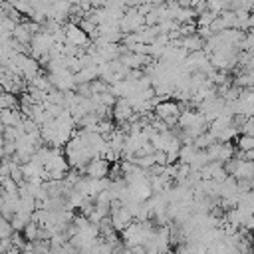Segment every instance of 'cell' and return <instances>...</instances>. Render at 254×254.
<instances>
[{
    "instance_id": "obj_19",
    "label": "cell",
    "mask_w": 254,
    "mask_h": 254,
    "mask_svg": "<svg viewBox=\"0 0 254 254\" xmlns=\"http://www.w3.org/2000/svg\"><path fill=\"white\" fill-rule=\"evenodd\" d=\"M4 157H12L16 153V141H4Z\"/></svg>"
},
{
    "instance_id": "obj_14",
    "label": "cell",
    "mask_w": 254,
    "mask_h": 254,
    "mask_svg": "<svg viewBox=\"0 0 254 254\" xmlns=\"http://www.w3.org/2000/svg\"><path fill=\"white\" fill-rule=\"evenodd\" d=\"M236 147H238V151L254 149V135H244V133H240V135L236 137Z\"/></svg>"
},
{
    "instance_id": "obj_10",
    "label": "cell",
    "mask_w": 254,
    "mask_h": 254,
    "mask_svg": "<svg viewBox=\"0 0 254 254\" xmlns=\"http://www.w3.org/2000/svg\"><path fill=\"white\" fill-rule=\"evenodd\" d=\"M12 36H14L18 42H22V44H30V42H32V38H34V34L28 30L26 22H18V24H16V28L12 30Z\"/></svg>"
},
{
    "instance_id": "obj_21",
    "label": "cell",
    "mask_w": 254,
    "mask_h": 254,
    "mask_svg": "<svg viewBox=\"0 0 254 254\" xmlns=\"http://www.w3.org/2000/svg\"><path fill=\"white\" fill-rule=\"evenodd\" d=\"M250 12H254V0L250 2Z\"/></svg>"
},
{
    "instance_id": "obj_16",
    "label": "cell",
    "mask_w": 254,
    "mask_h": 254,
    "mask_svg": "<svg viewBox=\"0 0 254 254\" xmlns=\"http://www.w3.org/2000/svg\"><path fill=\"white\" fill-rule=\"evenodd\" d=\"M216 16H218V14H214L212 10H204V12H200V14L196 16V26H210Z\"/></svg>"
},
{
    "instance_id": "obj_2",
    "label": "cell",
    "mask_w": 254,
    "mask_h": 254,
    "mask_svg": "<svg viewBox=\"0 0 254 254\" xmlns=\"http://www.w3.org/2000/svg\"><path fill=\"white\" fill-rule=\"evenodd\" d=\"M64 30H65V42H69V44H75V46H79V48H87L89 46V42H91V38L81 30V26L79 24H75V22H65L64 24Z\"/></svg>"
},
{
    "instance_id": "obj_1",
    "label": "cell",
    "mask_w": 254,
    "mask_h": 254,
    "mask_svg": "<svg viewBox=\"0 0 254 254\" xmlns=\"http://www.w3.org/2000/svg\"><path fill=\"white\" fill-rule=\"evenodd\" d=\"M155 115L159 117V119H163L165 123H167V127H173V125H177L179 123V115H181V103L177 101V99H173V97H169V99H163V101H159L157 105H155Z\"/></svg>"
},
{
    "instance_id": "obj_20",
    "label": "cell",
    "mask_w": 254,
    "mask_h": 254,
    "mask_svg": "<svg viewBox=\"0 0 254 254\" xmlns=\"http://www.w3.org/2000/svg\"><path fill=\"white\" fill-rule=\"evenodd\" d=\"M250 30H254V12H250Z\"/></svg>"
},
{
    "instance_id": "obj_6",
    "label": "cell",
    "mask_w": 254,
    "mask_h": 254,
    "mask_svg": "<svg viewBox=\"0 0 254 254\" xmlns=\"http://www.w3.org/2000/svg\"><path fill=\"white\" fill-rule=\"evenodd\" d=\"M133 113H135V109L127 101V97H117V101L113 105V121L119 123V125L121 123H129V119L133 117Z\"/></svg>"
},
{
    "instance_id": "obj_8",
    "label": "cell",
    "mask_w": 254,
    "mask_h": 254,
    "mask_svg": "<svg viewBox=\"0 0 254 254\" xmlns=\"http://www.w3.org/2000/svg\"><path fill=\"white\" fill-rule=\"evenodd\" d=\"M230 175H234L238 181H240V179L252 181V179H254V161H248V159H244L242 155H240V159L236 157V165H234V169H232Z\"/></svg>"
},
{
    "instance_id": "obj_13",
    "label": "cell",
    "mask_w": 254,
    "mask_h": 254,
    "mask_svg": "<svg viewBox=\"0 0 254 254\" xmlns=\"http://www.w3.org/2000/svg\"><path fill=\"white\" fill-rule=\"evenodd\" d=\"M38 232H40V224L36 220H30L24 226V230H22V234H24L26 240H38Z\"/></svg>"
},
{
    "instance_id": "obj_17",
    "label": "cell",
    "mask_w": 254,
    "mask_h": 254,
    "mask_svg": "<svg viewBox=\"0 0 254 254\" xmlns=\"http://www.w3.org/2000/svg\"><path fill=\"white\" fill-rule=\"evenodd\" d=\"M238 133L244 135H254V115H248L240 125H238Z\"/></svg>"
},
{
    "instance_id": "obj_15",
    "label": "cell",
    "mask_w": 254,
    "mask_h": 254,
    "mask_svg": "<svg viewBox=\"0 0 254 254\" xmlns=\"http://www.w3.org/2000/svg\"><path fill=\"white\" fill-rule=\"evenodd\" d=\"M14 232H16V230H14L12 222H10V218L0 216V238H10Z\"/></svg>"
},
{
    "instance_id": "obj_7",
    "label": "cell",
    "mask_w": 254,
    "mask_h": 254,
    "mask_svg": "<svg viewBox=\"0 0 254 254\" xmlns=\"http://www.w3.org/2000/svg\"><path fill=\"white\" fill-rule=\"evenodd\" d=\"M111 222H113V226H115V230L117 232H121V230H125L133 220H135V216H133V212L125 206V204H121L119 208H115V210H111Z\"/></svg>"
},
{
    "instance_id": "obj_9",
    "label": "cell",
    "mask_w": 254,
    "mask_h": 254,
    "mask_svg": "<svg viewBox=\"0 0 254 254\" xmlns=\"http://www.w3.org/2000/svg\"><path fill=\"white\" fill-rule=\"evenodd\" d=\"M181 46L187 48L189 52H196V50H202V48H204V40H202L196 32H192V34L181 38Z\"/></svg>"
},
{
    "instance_id": "obj_3",
    "label": "cell",
    "mask_w": 254,
    "mask_h": 254,
    "mask_svg": "<svg viewBox=\"0 0 254 254\" xmlns=\"http://www.w3.org/2000/svg\"><path fill=\"white\" fill-rule=\"evenodd\" d=\"M206 153H208L210 161L226 163L228 159L234 157V145L230 141H214L210 147H206Z\"/></svg>"
},
{
    "instance_id": "obj_5",
    "label": "cell",
    "mask_w": 254,
    "mask_h": 254,
    "mask_svg": "<svg viewBox=\"0 0 254 254\" xmlns=\"http://www.w3.org/2000/svg\"><path fill=\"white\" fill-rule=\"evenodd\" d=\"M109 169H111V163H109L105 157H93V159H89V163L85 165L83 173H85L87 177L101 179V177H109Z\"/></svg>"
},
{
    "instance_id": "obj_4",
    "label": "cell",
    "mask_w": 254,
    "mask_h": 254,
    "mask_svg": "<svg viewBox=\"0 0 254 254\" xmlns=\"http://www.w3.org/2000/svg\"><path fill=\"white\" fill-rule=\"evenodd\" d=\"M50 75V81L54 87L62 89V91H69V89H75V77H73V71L69 67H64L60 71H54V73H48Z\"/></svg>"
},
{
    "instance_id": "obj_18",
    "label": "cell",
    "mask_w": 254,
    "mask_h": 254,
    "mask_svg": "<svg viewBox=\"0 0 254 254\" xmlns=\"http://www.w3.org/2000/svg\"><path fill=\"white\" fill-rule=\"evenodd\" d=\"M2 187H4L6 192H18V183H16L12 177H6V179L2 181Z\"/></svg>"
},
{
    "instance_id": "obj_12",
    "label": "cell",
    "mask_w": 254,
    "mask_h": 254,
    "mask_svg": "<svg viewBox=\"0 0 254 254\" xmlns=\"http://www.w3.org/2000/svg\"><path fill=\"white\" fill-rule=\"evenodd\" d=\"M216 139H214V135L210 133V131H204V133H200L198 137H194V147L196 149H206V147H210L212 143H214Z\"/></svg>"
},
{
    "instance_id": "obj_11",
    "label": "cell",
    "mask_w": 254,
    "mask_h": 254,
    "mask_svg": "<svg viewBox=\"0 0 254 254\" xmlns=\"http://www.w3.org/2000/svg\"><path fill=\"white\" fill-rule=\"evenodd\" d=\"M196 147H194V143H183V147H181V153H179V159H181V163H187V165H190L192 163V159H194V155H196Z\"/></svg>"
}]
</instances>
